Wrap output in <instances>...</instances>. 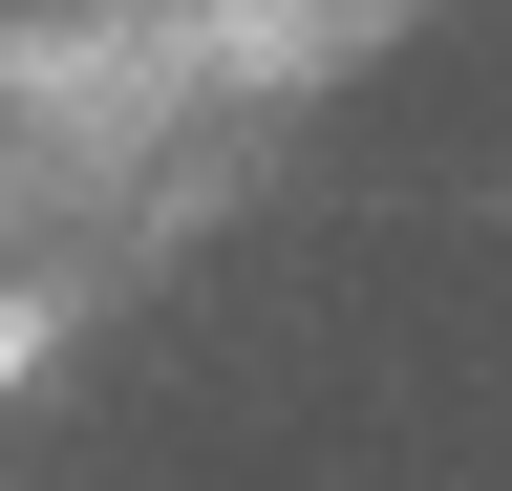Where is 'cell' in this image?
Returning a JSON list of instances; mask_svg holds the SVG:
<instances>
[{
	"instance_id": "1",
	"label": "cell",
	"mask_w": 512,
	"mask_h": 491,
	"mask_svg": "<svg viewBox=\"0 0 512 491\" xmlns=\"http://www.w3.org/2000/svg\"><path fill=\"white\" fill-rule=\"evenodd\" d=\"M22 363H43V299H0V385H22Z\"/></svg>"
}]
</instances>
